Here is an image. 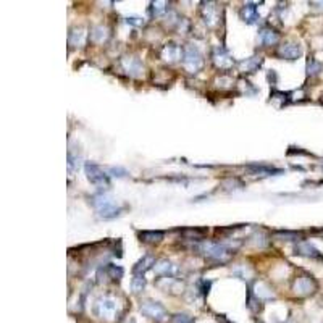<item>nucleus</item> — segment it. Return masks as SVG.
<instances>
[{
    "instance_id": "1",
    "label": "nucleus",
    "mask_w": 323,
    "mask_h": 323,
    "mask_svg": "<svg viewBox=\"0 0 323 323\" xmlns=\"http://www.w3.org/2000/svg\"><path fill=\"white\" fill-rule=\"evenodd\" d=\"M91 202L97 212V217L102 220H112V218H117L125 212L123 205H120L115 199L109 194H97L91 197Z\"/></svg>"
},
{
    "instance_id": "2",
    "label": "nucleus",
    "mask_w": 323,
    "mask_h": 323,
    "mask_svg": "<svg viewBox=\"0 0 323 323\" xmlns=\"http://www.w3.org/2000/svg\"><path fill=\"white\" fill-rule=\"evenodd\" d=\"M202 254L213 262H220V264H225L231 259V256L234 254L233 247L226 246V244H220V242H202L199 244L197 247Z\"/></svg>"
},
{
    "instance_id": "3",
    "label": "nucleus",
    "mask_w": 323,
    "mask_h": 323,
    "mask_svg": "<svg viewBox=\"0 0 323 323\" xmlns=\"http://www.w3.org/2000/svg\"><path fill=\"white\" fill-rule=\"evenodd\" d=\"M183 66L188 73H197L204 66V57L193 44H188V46L183 47Z\"/></svg>"
},
{
    "instance_id": "4",
    "label": "nucleus",
    "mask_w": 323,
    "mask_h": 323,
    "mask_svg": "<svg viewBox=\"0 0 323 323\" xmlns=\"http://www.w3.org/2000/svg\"><path fill=\"white\" fill-rule=\"evenodd\" d=\"M94 312L102 320H113L118 313V302L112 296H102V298L95 301Z\"/></svg>"
},
{
    "instance_id": "5",
    "label": "nucleus",
    "mask_w": 323,
    "mask_h": 323,
    "mask_svg": "<svg viewBox=\"0 0 323 323\" xmlns=\"http://www.w3.org/2000/svg\"><path fill=\"white\" fill-rule=\"evenodd\" d=\"M84 171H86L87 180H89L92 185H95L97 188H102V189L110 188V176L99 167V165H95L92 162H86Z\"/></svg>"
},
{
    "instance_id": "6",
    "label": "nucleus",
    "mask_w": 323,
    "mask_h": 323,
    "mask_svg": "<svg viewBox=\"0 0 323 323\" xmlns=\"http://www.w3.org/2000/svg\"><path fill=\"white\" fill-rule=\"evenodd\" d=\"M141 312L146 317H149L155 321H165L168 318V312L160 302L155 301H146L141 304Z\"/></svg>"
},
{
    "instance_id": "7",
    "label": "nucleus",
    "mask_w": 323,
    "mask_h": 323,
    "mask_svg": "<svg viewBox=\"0 0 323 323\" xmlns=\"http://www.w3.org/2000/svg\"><path fill=\"white\" fill-rule=\"evenodd\" d=\"M315 290H317V283L309 275L298 276L294 280V283H293V291H294V294H298V296H309Z\"/></svg>"
},
{
    "instance_id": "8",
    "label": "nucleus",
    "mask_w": 323,
    "mask_h": 323,
    "mask_svg": "<svg viewBox=\"0 0 323 323\" xmlns=\"http://www.w3.org/2000/svg\"><path fill=\"white\" fill-rule=\"evenodd\" d=\"M120 63H121V68L125 69V73L129 75L131 78H139V76H142V73H144L142 62L137 57H134V55L123 57V58L120 60Z\"/></svg>"
},
{
    "instance_id": "9",
    "label": "nucleus",
    "mask_w": 323,
    "mask_h": 323,
    "mask_svg": "<svg viewBox=\"0 0 323 323\" xmlns=\"http://www.w3.org/2000/svg\"><path fill=\"white\" fill-rule=\"evenodd\" d=\"M212 60H213L215 66L220 68V69H230L234 65V60L230 57V54L223 47H215L213 49Z\"/></svg>"
},
{
    "instance_id": "10",
    "label": "nucleus",
    "mask_w": 323,
    "mask_h": 323,
    "mask_svg": "<svg viewBox=\"0 0 323 323\" xmlns=\"http://www.w3.org/2000/svg\"><path fill=\"white\" fill-rule=\"evenodd\" d=\"M160 57H162V60H165V62L174 63V62H178V60L183 58V49L180 46H176V44L170 42V44H167V46L162 47Z\"/></svg>"
},
{
    "instance_id": "11",
    "label": "nucleus",
    "mask_w": 323,
    "mask_h": 323,
    "mask_svg": "<svg viewBox=\"0 0 323 323\" xmlns=\"http://www.w3.org/2000/svg\"><path fill=\"white\" fill-rule=\"evenodd\" d=\"M154 272L159 276H163V278H174L178 273V268L174 264H171L170 260L162 259L154 265Z\"/></svg>"
},
{
    "instance_id": "12",
    "label": "nucleus",
    "mask_w": 323,
    "mask_h": 323,
    "mask_svg": "<svg viewBox=\"0 0 323 323\" xmlns=\"http://www.w3.org/2000/svg\"><path fill=\"white\" fill-rule=\"evenodd\" d=\"M278 55L286 60H296L302 55V49L298 42H286L278 49Z\"/></svg>"
},
{
    "instance_id": "13",
    "label": "nucleus",
    "mask_w": 323,
    "mask_h": 323,
    "mask_svg": "<svg viewBox=\"0 0 323 323\" xmlns=\"http://www.w3.org/2000/svg\"><path fill=\"white\" fill-rule=\"evenodd\" d=\"M87 41V31L83 26H75V28L69 29V36H68V42L69 46L73 47H83Z\"/></svg>"
},
{
    "instance_id": "14",
    "label": "nucleus",
    "mask_w": 323,
    "mask_h": 323,
    "mask_svg": "<svg viewBox=\"0 0 323 323\" xmlns=\"http://www.w3.org/2000/svg\"><path fill=\"white\" fill-rule=\"evenodd\" d=\"M259 39L265 47H270V46L278 44V41H280V34H278L273 28H270V26H264L259 32Z\"/></svg>"
},
{
    "instance_id": "15",
    "label": "nucleus",
    "mask_w": 323,
    "mask_h": 323,
    "mask_svg": "<svg viewBox=\"0 0 323 323\" xmlns=\"http://www.w3.org/2000/svg\"><path fill=\"white\" fill-rule=\"evenodd\" d=\"M109 38H110V29L107 28V26L97 24V26H92V28H91V39H92V42L103 44V42L109 41Z\"/></svg>"
},
{
    "instance_id": "16",
    "label": "nucleus",
    "mask_w": 323,
    "mask_h": 323,
    "mask_svg": "<svg viewBox=\"0 0 323 323\" xmlns=\"http://www.w3.org/2000/svg\"><path fill=\"white\" fill-rule=\"evenodd\" d=\"M241 16L247 24H256L260 20L256 4H246V5H244L242 10H241Z\"/></svg>"
},
{
    "instance_id": "17",
    "label": "nucleus",
    "mask_w": 323,
    "mask_h": 323,
    "mask_svg": "<svg viewBox=\"0 0 323 323\" xmlns=\"http://www.w3.org/2000/svg\"><path fill=\"white\" fill-rule=\"evenodd\" d=\"M296 254H299V256H304V257H310V259H321L320 256V252L312 246V244L309 242H301L296 246Z\"/></svg>"
},
{
    "instance_id": "18",
    "label": "nucleus",
    "mask_w": 323,
    "mask_h": 323,
    "mask_svg": "<svg viewBox=\"0 0 323 323\" xmlns=\"http://www.w3.org/2000/svg\"><path fill=\"white\" fill-rule=\"evenodd\" d=\"M155 264H157V262H155V259H154L152 256H144V257L134 265L133 272H134V275H144V273L147 272V270H151L152 265H155Z\"/></svg>"
},
{
    "instance_id": "19",
    "label": "nucleus",
    "mask_w": 323,
    "mask_h": 323,
    "mask_svg": "<svg viewBox=\"0 0 323 323\" xmlns=\"http://www.w3.org/2000/svg\"><path fill=\"white\" fill-rule=\"evenodd\" d=\"M262 62H264V58H262V57H250L247 60H244V62L239 65V68H241V71H244V73H254L260 68Z\"/></svg>"
},
{
    "instance_id": "20",
    "label": "nucleus",
    "mask_w": 323,
    "mask_h": 323,
    "mask_svg": "<svg viewBox=\"0 0 323 323\" xmlns=\"http://www.w3.org/2000/svg\"><path fill=\"white\" fill-rule=\"evenodd\" d=\"M202 18L205 21L207 26H213L217 23V8L213 7V4H204L202 7Z\"/></svg>"
},
{
    "instance_id": "21",
    "label": "nucleus",
    "mask_w": 323,
    "mask_h": 323,
    "mask_svg": "<svg viewBox=\"0 0 323 323\" xmlns=\"http://www.w3.org/2000/svg\"><path fill=\"white\" fill-rule=\"evenodd\" d=\"M163 236V231H139V238L144 242H160Z\"/></svg>"
},
{
    "instance_id": "22",
    "label": "nucleus",
    "mask_w": 323,
    "mask_h": 323,
    "mask_svg": "<svg viewBox=\"0 0 323 323\" xmlns=\"http://www.w3.org/2000/svg\"><path fill=\"white\" fill-rule=\"evenodd\" d=\"M207 234L205 228H188L183 230V236L186 239H193V241H200Z\"/></svg>"
},
{
    "instance_id": "23",
    "label": "nucleus",
    "mask_w": 323,
    "mask_h": 323,
    "mask_svg": "<svg viewBox=\"0 0 323 323\" xmlns=\"http://www.w3.org/2000/svg\"><path fill=\"white\" fill-rule=\"evenodd\" d=\"M273 236L276 239H281V241H299V239H302V233H298V231H276V233H273Z\"/></svg>"
},
{
    "instance_id": "24",
    "label": "nucleus",
    "mask_w": 323,
    "mask_h": 323,
    "mask_svg": "<svg viewBox=\"0 0 323 323\" xmlns=\"http://www.w3.org/2000/svg\"><path fill=\"white\" fill-rule=\"evenodd\" d=\"M247 170L252 173H260V174H280L281 173V170L267 167V165H250V167H247Z\"/></svg>"
},
{
    "instance_id": "25",
    "label": "nucleus",
    "mask_w": 323,
    "mask_h": 323,
    "mask_svg": "<svg viewBox=\"0 0 323 323\" xmlns=\"http://www.w3.org/2000/svg\"><path fill=\"white\" fill-rule=\"evenodd\" d=\"M146 288V278L144 275H134L133 280H131V290H133V293H141L142 290Z\"/></svg>"
},
{
    "instance_id": "26",
    "label": "nucleus",
    "mask_w": 323,
    "mask_h": 323,
    "mask_svg": "<svg viewBox=\"0 0 323 323\" xmlns=\"http://www.w3.org/2000/svg\"><path fill=\"white\" fill-rule=\"evenodd\" d=\"M81 159H80V155H75L73 154V151H69L68 152V170H69V173H75V171H78V168H80V162Z\"/></svg>"
},
{
    "instance_id": "27",
    "label": "nucleus",
    "mask_w": 323,
    "mask_h": 323,
    "mask_svg": "<svg viewBox=\"0 0 323 323\" xmlns=\"http://www.w3.org/2000/svg\"><path fill=\"white\" fill-rule=\"evenodd\" d=\"M105 273L112 278V280H120V278L123 276V268L110 264V265H107V268H105Z\"/></svg>"
},
{
    "instance_id": "28",
    "label": "nucleus",
    "mask_w": 323,
    "mask_h": 323,
    "mask_svg": "<svg viewBox=\"0 0 323 323\" xmlns=\"http://www.w3.org/2000/svg\"><path fill=\"white\" fill-rule=\"evenodd\" d=\"M167 2H154L152 4V15L154 16H162L167 13Z\"/></svg>"
},
{
    "instance_id": "29",
    "label": "nucleus",
    "mask_w": 323,
    "mask_h": 323,
    "mask_svg": "<svg viewBox=\"0 0 323 323\" xmlns=\"http://www.w3.org/2000/svg\"><path fill=\"white\" fill-rule=\"evenodd\" d=\"M171 323H194V320L188 313H176V315H173Z\"/></svg>"
},
{
    "instance_id": "30",
    "label": "nucleus",
    "mask_w": 323,
    "mask_h": 323,
    "mask_svg": "<svg viewBox=\"0 0 323 323\" xmlns=\"http://www.w3.org/2000/svg\"><path fill=\"white\" fill-rule=\"evenodd\" d=\"M126 23L131 24V26H142V24H144V20L139 18V16H128V18H126Z\"/></svg>"
},
{
    "instance_id": "31",
    "label": "nucleus",
    "mask_w": 323,
    "mask_h": 323,
    "mask_svg": "<svg viewBox=\"0 0 323 323\" xmlns=\"http://www.w3.org/2000/svg\"><path fill=\"white\" fill-rule=\"evenodd\" d=\"M126 323H134V320H128Z\"/></svg>"
}]
</instances>
